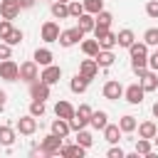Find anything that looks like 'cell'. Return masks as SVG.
Segmentation results:
<instances>
[{"label": "cell", "instance_id": "1", "mask_svg": "<svg viewBox=\"0 0 158 158\" xmlns=\"http://www.w3.org/2000/svg\"><path fill=\"white\" fill-rule=\"evenodd\" d=\"M62 143H64V138H59V136H54V133L49 131V133L40 141V146L32 148V153H40V156H44V158H52V156H59Z\"/></svg>", "mask_w": 158, "mask_h": 158}, {"label": "cell", "instance_id": "2", "mask_svg": "<svg viewBox=\"0 0 158 158\" xmlns=\"http://www.w3.org/2000/svg\"><path fill=\"white\" fill-rule=\"evenodd\" d=\"M131 67H148V44L146 42H133L128 47Z\"/></svg>", "mask_w": 158, "mask_h": 158}, {"label": "cell", "instance_id": "3", "mask_svg": "<svg viewBox=\"0 0 158 158\" xmlns=\"http://www.w3.org/2000/svg\"><path fill=\"white\" fill-rule=\"evenodd\" d=\"M35 79H40V64H37L35 59H30V62H22V64H20V74H17V81L32 84Z\"/></svg>", "mask_w": 158, "mask_h": 158}, {"label": "cell", "instance_id": "4", "mask_svg": "<svg viewBox=\"0 0 158 158\" xmlns=\"http://www.w3.org/2000/svg\"><path fill=\"white\" fill-rule=\"evenodd\" d=\"M143 96H146V91H143L141 81H133V84L123 86V99H126L131 106H141V104H143Z\"/></svg>", "mask_w": 158, "mask_h": 158}, {"label": "cell", "instance_id": "5", "mask_svg": "<svg viewBox=\"0 0 158 158\" xmlns=\"http://www.w3.org/2000/svg\"><path fill=\"white\" fill-rule=\"evenodd\" d=\"M15 131H17L20 136H35V133H37V118H35L32 114L20 116V118L15 121Z\"/></svg>", "mask_w": 158, "mask_h": 158}, {"label": "cell", "instance_id": "6", "mask_svg": "<svg viewBox=\"0 0 158 158\" xmlns=\"http://www.w3.org/2000/svg\"><path fill=\"white\" fill-rule=\"evenodd\" d=\"M84 37H86V35H84L79 27H69V30H62V32H59V40H57V42H59L62 47H74V44H79Z\"/></svg>", "mask_w": 158, "mask_h": 158}, {"label": "cell", "instance_id": "7", "mask_svg": "<svg viewBox=\"0 0 158 158\" xmlns=\"http://www.w3.org/2000/svg\"><path fill=\"white\" fill-rule=\"evenodd\" d=\"M30 86V99H37V101H47L49 96H52V86L49 84H44L42 79H35L32 84H27Z\"/></svg>", "mask_w": 158, "mask_h": 158}, {"label": "cell", "instance_id": "8", "mask_svg": "<svg viewBox=\"0 0 158 158\" xmlns=\"http://www.w3.org/2000/svg\"><path fill=\"white\" fill-rule=\"evenodd\" d=\"M17 74H20V64L10 57V59H0V79L5 81H17Z\"/></svg>", "mask_w": 158, "mask_h": 158}, {"label": "cell", "instance_id": "9", "mask_svg": "<svg viewBox=\"0 0 158 158\" xmlns=\"http://www.w3.org/2000/svg\"><path fill=\"white\" fill-rule=\"evenodd\" d=\"M59 25L54 22V20H47V22H42V27H40V37H42V42H47V44H52V42H57L59 40Z\"/></svg>", "mask_w": 158, "mask_h": 158}, {"label": "cell", "instance_id": "10", "mask_svg": "<svg viewBox=\"0 0 158 158\" xmlns=\"http://www.w3.org/2000/svg\"><path fill=\"white\" fill-rule=\"evenodd\" d=\"M91 35L99 42V49H114L116 47V32H111V30H94Z\"/></svg>", "mask_w": 158, "mask_h": 158}, {"label": "cell", "instance_id": "11", "mask_svg": "<svg viewBox=\"0 0 158 158\" xmlns=\"http://www.w3.org/2000/svg\"><path fill=\"white\" fill-rule=\"evenodd\" d=\"M101 94H104V99H109V101H118V99L123 96V84H121L118 79H109V81L104 84Z\"/></svg>", "mask_w": 158, "mask_h": 158}, {"label": "cell", "instance_id": "12", "mask_svg": "<svg viewBox=\"0 0 158 158\" xmlns=\"http://www.w3.org/2000/svg\"><path fill=\"white\" fill-rule=\"evenodd\" d=\"M40 79H42L44 84H49V86L59 84V79H62V67H57V64H47V67H42Z\"/></svg>", "mask_w": 158, "mask_h": 158}, {"label": "cell", "instance_id": "13", "mask_svg": "<svg viewBox=\"0 0 158 158\" xmlns=\"http://www.w3.org/2000/svg\"><path fill=\"white\" fill-rule=\"evenodd\" d=\"M20 0H0V17L5 20H15L20 15Z\"/></svg>", "mask_w": 158, "mask_h": 158}, {"label": "cell", "instance_id": "14", "mask_svg": "<svg viewBox=\"0 0 158 158\" xmlns=\"http://www.w3.org/2000/svg\"><path fill=\"white\" fill-rule=\"evenodd\" d=\"M79 74H81V77H86L89 81H91V79H96V74H99V64H96V59H94V57L81 59V64H79Z\"/></svg>", "mask_w": 158, "mask_h": 158}, {"label": "cell", "instance_id": "15", "mask_svg": "<svg viewBox=\"0 0 158 158\" xmlns=\"http://www.w3.org/2000/svg\"><path fill=\"white\" fill-rule=\"evenodd\" d=\"M84 153H86V148L79 146L77 141L74 143H62V148H59V156L62 158H84Z\"/></svg>", "mask_w": 158, "mask_h": 158}, {"label": "cell", "instance_id": "16", "mask_svg": "<svg viewBox=\"0 0 158 158\" xmlns=\"http://www.w3.org/2000/svg\"><path fill=\"white\" fill-rule=\"evenodd\" d=\"M49 131H52L54 136H59V138H67V136L72 133V126H69L67 118H59V116H57V118L49 123Z\"/></svg>", "mask_w": 158, "mask_h": 158}, {"label": "cell", "instance_id": "17", "mask_svg": "<svg viewBox=\"0 0 158 158\" xmlns=\"http://www.w3.org/2000/svg\"><path fill=\"white\" fill-rule=\"evenodd\" d=\"M111 22H114V15L109 10H101L94 15V30H111Z\"/></svg>", "mask_w": 158, "mask_h": 158}, {"label": "cell", "instance_id": "18", "mask_svg": "<svg viewBox=\"0 0 158 158\" xmlns=\"http://www.w3.org/2000/svg\"><path fill=\"white\" fill-rule=\"evenodd\" d=\"M133 42H136V35H133V30L123 27V30H118V32H116V47H123V49H128Z\"/></svg>", "mask_w": 158, "mask_h": 158}, {"label": "cell", "instance_id": "19", "mask_svg": "<svg viewBox=\"0 0 158 158\" xmlns=\"http://www.w3.org/2000/svg\"><path fill=\"white\" fill-rule=\"evenodd\" d=\"M96 64H99V69H109L114 62H116V54H114V49H99L96 52Z\"/></svg>", "mask_w": 158, "mask_h": 158}, {"label": "cell", "instance_id": "20", "mask_svg": "<svg viewBox=\"0 0 158 158\" xmlns=\"http://www.w3.org/2000/svg\"><path fill=\"white\" fill-rule=\"evenodd\" d=\"M89 84H91V81H89L86 77H81L79 72L69 79V89H72V94H84V91L89 89Z\"/></svg>", "mask_w": 158, "mask_h": 158}, {"label": "cell", "instance_id": "21", "mask_svg": "<svg viewBox=\"0 0 158 158\" xmlns=\"http://www.w3.org/2000/svg\"><path fill=\"white\" fill-rule=\"evenodd\" d=\"M138 81H141V86H143V91H146V94H148V91H156V89H158V72L148 69Z\"/></svg>", "mask_w": 158, "mask_h": 158}, {"label": "cell", "instance_id": "22", "mask_svg": "<svg viewBox=\"0 0 158 158\" xmlns=\"http://www.w3.org/2000/svg\"><path fill=\"white\" fill-rule=\"evenodd\" d=\"M106 123H109V114H106L104 109H99V111H91V116H89V126H91V128L101 131Z\"/></svg>", "mask_w": 158, "mask_h": 158}, {"label": "cell", "instance_id": "23", "mask_svg": "<svg viewBox=\"0 0 158 158\" xmlns=\"http://www.w3.org/2000/svg\"><path fill=\"white\" fill-rule=\"evenodd\" d=\"M136 131H138V138H151L153 141V136L158 133V126H156V121H141L136 126Z\"/></svg>", "mask_w": 158, "mask_h": 158}, {"label": "cell", "instance_id": "24", "mask_svg": "<svg viewBox=\"0 0 158 158\" xmlns=\"http://www.w3.org/2000/svg\"><path fill=\"white\" fill-rule=\"evenodd\" d=\"M15 138H17V131H15L12 126H7V123H2V126H0V146H5V148H10V146L15 143Z\"/></svg>", "mask_w": 158, "mask_h": 158}, {"label": "cell", "instance_id": "25", "mask_svg": "<svg viewBox=\"0 0 158 158\" xmlns=\"http://www.w3.org/2000/svg\"><path fill=\"white\" fill-rule=\"evenodd\" d=\"M54 116H59V118H72L74 116V106L69 104V101H64V99H59L57 104H54Z\"/></svg>", "mask_w": 158, "mask_h": 158}, {"label": "cell", "instance_id": "26", "mask_svg": "<svg viewBox=\"0 0 158 158\" xmlns=\"http://www.w3.org/2000/svg\"><path fill=\"white\" fill-rule=\"evenodd\" d=\"M101 131H104V141H106V143H118V141H121V128H118V123H106Z\"/></svg>", "mask_w": 158, "mask_h": 158}, {"label": "cell", "instance_id": "27", "mask_svg": "<svg viewBox=\"0 0 158 158\" xmlns=\"http://www.w3.org/2000/svg\"><path fill=\"white\" fill-rule=\"evenodd\" d=\"M136 153H138V156H146V158H156L153 141H151V138H138V141H136Z\"/></svg>", "mask_w": 158, "mask_h": 158}, {"label": "cell", "instance_id": "28", "mask_svg": "<svg viewBox=\"0 0 158 158\" xmlns=\"http://www.w3.org/2000/svg\"><path fill=\"white\" fill-rule=\"evenodd\" d=\"M52 59H54V54H52V49H49V47H37V49H35V62H37L40 67L52 64Z\"/></svg>", "mask_w": 158, "mask_h": 158}, {"label": "cell", "instance_id": "29", "mask_svg": "<svg viewBox=\"0 0 158 158\" xmlns=\"http://www.w3.org/2000/svg\"><path fill=\"white\" fill-rule=\"evenodd\" d=\"M49 12H52L54 20H67V17H69V7H67V2H59V0H54V2L49 5Z\"/></svg>", "mask_w": 158, "mask_h": 158}, {"label": "cell", "instance_id": "30", "mask_svg": "<svg viewBox=\"0 0 158 158\" xmlns=\"http://www.w3.org/2000/svg\"><path fill=\"white\" fill-rule=\"evenodd\" d=\"M77 27H79L84 35L94 32V15H89V12H81V15L77 17Z\"/></svg>", "mask_w": 158, "mask_h": 158}, {"label": "cell", "instance_id": "31", "mask_svg": "<svg viewBox=\"0 0 158 158\" xmlns=\"http://www.w3.org/2000/svg\"><path fill=\"white\" fill-rule=\"evenodd\" d=\"M136 126H138V121H136V116H131V114H126V116L118 118V128H121V133H133Z\"/></svg>", "mask_w": 158, "mask_h": 158}, {"label": "cell", "instance_id": "32", "mask_svg": "<svg viewBox=\"0 0 158 158\" xmlns=\"http://www.w3.org/2000/svg\"><path fill=\"white\" fill-rule=\"evenodd\" d=\"M74 133H77V143H79V146H84L86 151L94 146V136H91L86 128H79V131H74Z\"/></svg>", "mask_w": 158, "mask_h": 158}, {"label": "cell", "instance_id": "33", "mask_svg": "<svg viewBox=\"0 0 158 158\" xmlns=\"http://www.w3.org/2000/svg\"><path fill=\"white\" fill-rule=\"evenodd\" d=\"M79 44H81L84 57H96V52H99V42L96 40H81Z\"/></svg>", "mask_w": 158, "mask_h": 158}, {"label": "cell", "instance_id": "34", "mask_svg": "<svg viewBox=\"0 0 158 158\" xmlns=\"http://www.w3.org/2000/svg\"><path fill=\"white\" fill-rule=\"evenodd\" d=\"M81 5H84V12L89 15H96L104 10V0H81Z\"/></svg>", "mask_w": 158, "mask_h": 158}, {"label": "cell", "instance_id": "35", "mask_svg": "<svg viewBox=\"0 0 158 158\" xmlns=\"http://www.w3.org/2000/svg\"><path fill=\"white\" fill-rule=\"evenodd\" d=\"M44 111H47V106H44V101H37V99H32V101H30V111H27V114H32L35 118H40V116H44Z\"/></svg>", "mask_w": 158, "mask_h": 158}, {"label": "cell", "instance_id": "36", "mask_svg": "<svg viewBox=\"0 0 158 158\" xmlns=\"http://www.w3.org/2000/svg\"><path fill=\"white\" fill-rule=\"evenodd\" d=\"M143 42H146L148 47H158V27H148V30L143 32Z\"/></svg>", "mask_w": 158, "mask_h": 158}, {"label": "cell", "instance_id": "37", "mask_svg": "<svg viewBox=\"0 0 158 158\" xmlns=\"http://www.w3.org/2000/svg\"><path fill=\"white\" fill-rule=\"evenodd\" d=\"M22 37H25V32H22V30H17V27H12V30H10V35L5 37V42H7L10 47H15V44H20V42H22Z\"/></svg>", "mask_w": 158, "mask_h": 158}, {"label": "cell", "instance_id": "38", "mask_svg": "<svg viewBox=\"0 0 158 158\" xmlns=\"http://www.w3.org/2000/svg\"><path fill=\"white\" fill-rule=\"evenodd\" d=\"M67 7H69V17H74V20H77V17L84 12V5H81V0H69V2H67Z\"/></svg>", "mask_w": 158, "mask_h": 158}, {"label": "cell", "instance_id": "39", "mask_svg": "<svg viewBox=\"0 0 158 158\" xmlns=\"http://www.w3.org/2000/svg\"><path fill=\"white\" fill-rule=\"evenodd\" d=\"M106 158H126V151H123L121 146H116V143H111V148L106 151Z\"/></svg>", "mask_w": 158, "mask_h": 158}, {"label": "cell", "instance_id": "40", "mask_svg": "<svg viewBox=\"0 0 158 158\" xmlns=\"http://www.w3.org/2000/svg\"><path fill=\"white\" fill-rule=\"evenodd\" d=\"M10 30H12V20H0V42H5V37L10 35Z\"/></svg>", "mask_w": 158, "mask_h": 158}, {"label": "cell", "instance_id": "41", "mask_svg": "<svg viewBox=\"0 0 158 158\" xmlns=\"http://www.w3.org/2000/svg\"><path fill=\"white\" fill-rule=\"evenodd\" d=\"M146 15L151 20H158V0H148L146 2Z\"/></svg>", "mask_w": 158, "mask_h": 158}, {"label": "cell", "instance_id": "42", "mask_svg": "<svg viewBox=\"0 0 158 158\" xmlns=\"http://www.w3.org/2000/svg\"><path fill=\"white\" fill-rule=\"evenodd\" d=\"M91 111H94V109H91L89 104H79V106L74 109V114H77V116H81V118H86V121H89V116H91Z\"/></svg>", "mask_w": 158, "mask_h": 158}, {"label": "cell", "instance_id": "43", "mask_svg": "<svg viewBox=\"0 0 158 158\" xmlns=\"http://www.w3.org/2000/svg\"><path fill=\"white\" fill-rule=\"evenodd\" d=\"M12 57V47L7 42H0V59H10Z\"/></svg>", "mask_w": 158, "mask_h": 158}, {"label": "cell", "instance_id": "44", "mask_svg": "<svg viewBox=\"0 0 158 158\" xmlns=\"http://www.w3.org/2000/svg\"><path fill=\"white\" fill-rule=\"evenodd\" d=\"M148 69H153V72H158V49H156L153 54H148Z\"/></svg>", "mask_w": 158, "mask_h": 158}, {"label": "cell", "instance_id": "45", "mask_svg": "<svg viewBox=\"0 0 158 158\" xmlns=\"http://www.w3.org/2000/svg\"><path fill=\"white\" fill-rule=\"evenodd\" d=\"M131 72H133V74H136V77L141 79V77H143V74L148 72V67H131Z\"/></svg>", "mask_w": 158, "mask_h": 158}, {"label": "cell", "instance_id": "46", "mask_svg": "<svg viewBox=\"0 0 158 158\" xmlns=\"http://www.w3.org/2000/svg\"><path fill=\"white\" fill-rule=\"evenodd\" d=\"M35 2L37 0H20V7L22 10H30V7H35Z\"/></svg>", "mask_w": 158, "mask_h": 158}, {"label": "cell", "instance_id": "47", "mask_svg": "<svg viewBox=\"0 0 158 158\" xmlns=\"http://www.w3.org/2000/svg\"><path fill=\"white\" fill-rule=\"evenodd\" d=\"M5 104H7V91H5V89H0V111L5 109Z\"/></svg>", "mask_w": 158, "mask_h": 158}, {"label": "cell", "instance_id": "48", "mask_svg": "<svg viewBox=\"0 0 158 158\" xmlns=\"http://www.w3.org/2000/svg\"><path fill=\"white\" fill-rule=\"evenodd\" d=\"M151 111H153V116H156V118H158V101H156V104H153V109H151Z\"/></svg>", "mask_w": 158, "mask_h": 158}, {"label": "cell", "instance_id": "49", "mask_svg": "<svg viewBox=\"0 0 158 158\" xmlns=\"http://www.w3.org/2000/svg\"><path fill=\"white\" fill-rule=\"evenodd\" d=\"M153 146H156V148H158V133H156V136H153Z\"/></svg>", "mask_w": 158, "mask_h": 158}, {"label": "cell", "instance_id": "50", "mask_svg": "<svg viewBox=\"0 0 158 158\" xmlns=\"http://www.w3.org/2000/svg\"><path fill=\"white\" fill-rule=\"evenodd\" d=\"M59 2H69V0H59Z\"/></svg>", "mask_w": 158, "mask_h": 158}, {"label": "cell", "instance_id": "51", "mask_svg": "<svg viewBox=\"0 0 158 158\" xmlns=\"http://www.w3.org/2000/svg\"><path fill=\"white\" fill-rule=\"evenodd\" d=\"M156 49H158V47H156Z\"/></svg>", "mask_w": 158, "mask_h": 158}]
</instances>
